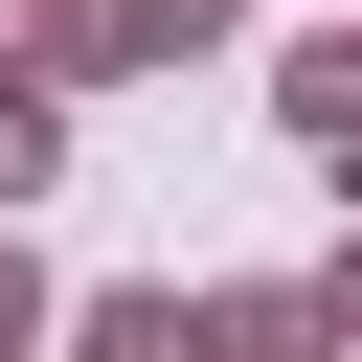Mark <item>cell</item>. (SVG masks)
Listing matches in <instances>:
<instances>
[{"mask_svg": "<svg viewBox=\"0 0 362 362\" xmlns=\"http://www.w3.org/2000/svg\"><path fill=\"white\" fill-rule=\"evenodd\" d=\"M45 339H68V294H45V249L0 226V362H45Z\"/></svg>", "mask_w": 362, "mask_h": 362, "instance_id": "6", "label": "cell"}, {"mask_svg": "<svg viewBox=\"0 0 362 362\" xmlns=\"http://www.w3.org/2000/svg\"><path fill=\"white\" fill-rule=\"evenodd\" d=\"M272 113H294L317 158H362V23H294V45H272Z\"/></svg>", "mask_w": 362, "mask_h": 362, "instance_id": "3", "label": "cell"}, {"mask_svg": "<svg viewBox=\"0 0 362 362\" xmlns=\"http://www.w3.org/2000/svg\"><path fill=\"white\" fill-rule=\"evenodd\" d=\"M68 362H204V317H181V294H90V317H68Z\"/></svg>", "mask_w": 362, "mask_h": 362, "instance_id": "5", "label": "cell"}, {"mask_svg": "<svg viewBox=\"0 0 362 362\" xmlns=\"http://www.w3.org/2000/svg\"><path fill=\"white\" fill-rule=\"evenodd\" d=\"M249 0H45V68H181V45H226Z\"/></svg>", "mask_w": 362, "mask_h": 362, "instance_id": "2", "label": "cell"}, {"mask_svg": "<svg viewBox=\"0 0 362 362\" xmlns=\"http://www.w3.org/2000/svg\"><path fill=\"white\" fill-rule=\"evenodd\" d=\"M339 339H362V249H339Z\"/></svg>", "mask_w": 362, "mask_h": 362, "instance_id": "7", "label": "cell"}, {"mask_svg": "<svg viewBox=\"0 0 362 362\" xmlns=\"http://www.w3.org/2000/svg\"><path fill=\"white\" fill-rule=\"evenodd\" d=\"M23 181H68V68H45V45H0V204H23Z\"/></svg>", "mask_w": 362, "mask_h": 362, "instance_id": "4", "label": "cell"}, {"mask_svg": "<svg viewBox=\"0 0 362 362\" xmlns=\"http://www.w3.org/2000/svg\"><path fill=\"white\" fill-rule=\"evenodd\" d=\"M204 362H362V339H339V272H249V294H204Z\"/></svg>", "mask_w": 362, "mask_h": 362, "instance_id": "1", "label": "cell"}]
</instances>
